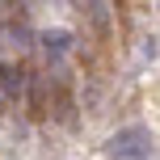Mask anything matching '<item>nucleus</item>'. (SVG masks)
Wrapping results in <instances>:
<instances>
[{"label": "nucleus", "mask_w": 160, "mask_h": 160, "mask_svg": "<svg viewBox=\"0 0 160 160\" xmlns=\"http://www.w3.org/2000/svg\"><path fill=\"white\" fill-rule=\"evenodd\" d=\"M25 80H30V72L17 63H0V88H4V97H21L25 93Z\"/></svg>", "instance_id": "2"}, {"label": "nucleus", "mask_w": 160, "mask_h": 160, "mask_svg": "<svg viewBox=\"0 0 160 160\" xmlns=\"http://www.w3.org/2000/svg\"><path fill=\"white\" fill-rule=\"evenodd\" d=\"M110 160H152V131L148 127H122L110 139Z\"/></svg>", "instance_id": "1"}, {"label": "nucleus", "mask_w": 160, "mask_h": 160, "mask_svg": "<svg viewBox=\"0 0 160 160\" xmlns=\"http://www.w3.org/2000/svg\"><path fill=\"white\" fill-rule=\"evenodd\" d=\"M68 47H72V34H68V30H47V34H42V51H47V59L68 55Z\"/></svg>", "instance_id": "3"}]
</instances>
